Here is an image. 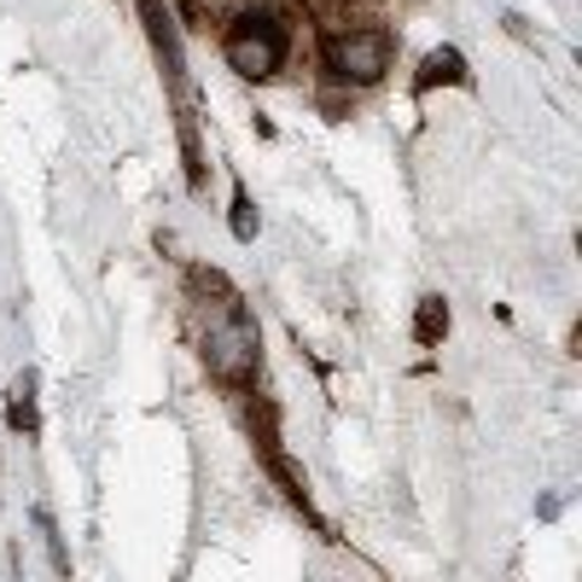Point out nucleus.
Returning a JSON list of instances; mask_svg holds the SVG:
<instances>
[{"instance_id":"obj_1","label":"nucleus","mask_w":582,"mask_h":582,"mask_svg":"<svg viewBox=\"0 0 582 582\" xmlns=\"http://www.w3.org/2000/svg\"><path fill=\"white\" fill-rule=\"evenodd\" d=\"M257 356H262V332H257L251 315H245V303L227 291L222 315L211 321V332H204V367H211V379H222V385H251Z\"/></svg>"},{"instance_id":"obj_2","label":"nucleus","mask_w":582,"mask_h":582,"mask_svg":"<svg viewBox=\"0 0 582 582\" xmlns=\"http://www.w3.org/2000/svg\"><path fill=\"white\" fill-rule=\"evenodd\" d=\"M222 53H227V65H234L239 76H274L285 65V53H291V30H285V18L274 7H257V12H239L234 24H227V41H222Z\"/></svg>"},{"instance_id":"obj_3","label":"nucleus","mask_w":582,"mask_h":582,"mask_svg":"<svg viewBox=\"0 0 582 582\" xmlns=\"http://www.w3.org/2000/svg\"><path fill=\"white\" fill-rule=\"evenodd\" d=\"M326 71L338 76V82H379L390 71V35L385 30H338V35H326Z\"/></svg>"},{"instance_id":"obj_4","label":"nucleus","mask_w":582,"mask_h":582,"mask_svg":"<svg viewBox=\"0 0 582 582\" xmlns=\"http://www.w3.org/2000/svg\"><path fill=\"white\" fill-rule=\"evenodd\" d=\"M436 82H449V88H461V82H466V58L461 53H454V47H436L431 58H425V71L420 76H413V88H436Z\"/></svg>"},{"instance_id":"obj_5","label":"nucleus","mask_w":582,"mask_h":582,"mask_svg":"<svg viewBox=\"0 0 582 582\" xmlns=\"http://www.w3.org/2000/svg\"><path fill=\"white\" fill-rule=\"evenodd\" d=\"M7 420H12V431H24V436L41 431V413H35V373H18L12 402H7Z\"/></svg>"},{"instance_id":"obj_6","label":"nucleus","mask_w":582,"mask_h":582,"mask_svg":"<svg viewBox=\"0 0 582 582\" xmlns=\"http://www.w3.org/2000/svg\"><path fill=\"white\" fill-rule=\"evenodd\" d=\"M413 338L425 349L449 338V303L443 298H420V309H413Z\"/></svg>"},{"instance_id":"obj_7","label":"nucleus","mask_w":582,"mask_h":582,"mask_svg":"<svg viewBox=\"0 0 582 582\" xmlns=\"http://www.w3.org/2000/svg\"><path fill=\"white\" fill-rule=\"evenodd\" d=\"M35 530L47 536V553H53V571L58 576H71V553H65V542H58V525H53V513L47 507H35Z\"/></svg>"},{"instance_id":"obj_8","label":"nucleus","mask_w":582,"mask_h":582,"mask_svg":"<svg viewBox=\"0 0 582 582\" xmlns=\"http://www.w3.org/2000/svg\"><path fill=\"white\" fill-rule=\"evenodd\" d=\"M234 239H245V245L257 239V216H251V198L245 193H234Z\"/></svg>"}]
</instances>
